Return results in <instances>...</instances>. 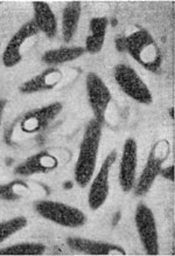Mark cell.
<instances>
[{
	"instance_id": "6",
	"label": "cell",
	"mask_w": 175,
	"mask_h": 256,
	"mask_svg": "<svg viewBox=\"0 0 175 256\" xmlns=\"http://www.w3.org/2000/svg\"><path fill=\"white\" fill-rule=\"evenodd\" d=\"M135 222L140 244L146 254L151 256L159 254V234L152 210L145 204H139L136 210Z\"/></svg>"
},
{
	"instance_id": "11",
	"label": "cell",
	"mask_w": 175,
	"mask_h": 256,
	"mask_svg": "<svg viewBox=\"0 0 175 256\" xmlns=\"http://www.w3.org/2000/svg\"><path fill=\"white\" fill-rule=\"evenodd\" d=\"M137 168H138V145L133 138H128L123 146L118 172L119 185L125 193H130L135 188Z\"/></svg>"
},
{
	"instance_id": "25",
	"label": "cell",
	"mask_w": 175,
	"mask_h": 256,
	"mask_svg": "<svg viewBox=\"0 0 175 256\" xmlns=\"http://www.w3.org/2000/svg\"><path fill=\"white\" fill-rule=\"evenodd\" d=\"M0 50H1V41H0ZM0 62H1V52H0Z\"/></svg>"
},
{
	"instance_id": "18",
	"label": "cell",
	"mask_w": 175,
	"mask_h": 256,
	"mask_svg": "<svg viewBox=\"0 0 175 256\" xmlns=\"http://www.w3.org/2000/svg\"><path fill=\"white\" fill-rule=\"evenodd\" d=\"M85 53L84 47H60L56 50H50L42 55V61L49 66L63 64L66 62L77 60Z\"/></svg>"
},
{
	"instance_id": "16",
	"label": "cell",
	"mask_w": 175,
	"mask_h": 256,
	"mask_svg": "<svg viewBox=\"0 0 175 256\" xmlns=\"http://www.w3.org/2000/svg\"><path fill=\"white\" fill-rule=\"evenodd\" d=\"M109 20L105 16L92 18L89 22V33L85 40V52L89 54H98L103 50L105 42L106 30H108Z\"/></svg>"
},
{
	"instance_id": "8",
	"label": "cell",
	"mask_w": 175,
	"mask_h": 256,
	"mask_svg": "<svg viewBox=\"0 0 175 256\" xmlns=\"http://www.w3.org/2000/svg\"><path fill=\"white\" fill-rule=\"evenodd\" d=\"M117 157H118V154L116 150L110 152L99 168L97 174L95 176V178L91 179L90 188H89L88 193V204L92 210L101 208L108 199L110 192V172H111L112 166L117 160Z\"/></svg>"
},
{
	"instance_id": "21",
	"label": "cell",
	"mask_w": 175,
	"mask_h": 256,
	"mask_svg": "<svg viewBox=\"0 0 175 256\" xmlns=\"http://www.w3.org/2000/svg\"><path fill=\"white\" fill-rule=\"evenodd\" d=\"M160 176H163L167 180L174 182V165L168 166V168H163L160 171Z\"/></svg>"
},
{
	"instance_id": "20",
	"label": "cell",
	"mask_w": 175,
	"mask_h": 256,
	"mask_svg": "<svg viewBox=\"0 0 175 256\" xmlns=\"http://www.w3.org/2000/svg\"><path fill=\"white\" fill-rule=\"evenodd\" d=\"M27 224H28V221L22 216H15L13 219L0 222V244H2L8 238H11L12 235H14L15 233L23 230L27 226Z\"/></svg>"
},
{
	"instance_id": "5",
	"label": "cell",
	"mask_w": 175,
	"mask_h": 256,
	"mask_svg": "<svg viewBox=\"0 0 175 256\" xmlns=\"http://www.w3.org/2000/svg\"><path fill=\"white\" fill-rule=\"evenodd\" d=\"M170 143L167 140H159L154 144L150 152L149 158H147L146 164L144 166L143 172L140 174L138 182H136L135 188H133V191H135L137 196H145L150 191L158 176L160 174L164 162L167 160L168 156H170Z\"/></svg>"
},
{
	"instance_id": "9",
	"label": "cell",
	"mask_w": 175,
	"mask_h": 256,
	"mask_svg": "<svg viewBox=\"0 0 175 256\" xmlns=\"http://www.w3.org/2000/svg\"><path fill=\"white\" fill-rule=\"evenodd\" d=\"M39 33L40 30L33 20L23 24L14 33V36L11 38L7 46L5 47L4 52H2L1 64L6 68H13L15 66H18L22 61L25 44L28 42L33 38H35Z\"/></svg>"
},
{
	"instance_id": "1",
	"label": "cell",
	"mask_w": 175,
	"mask_h": 256,
	"mask_svg": "<svg viewBox=\"0 0 175 256\" xmlns=\"http://www.w3.org/2000/svg\"><path fill=\"white\" fill-rule=\"evenodd\" d=\"M116 48L121 53H128L146 70L157 74L163 64V54L157 41L146 30H138L126 36L116 39Z\"/></svg>"
},
{
	"instance_id": "4",
	"label": "cell",
	"mask_w": 175,
	"mask_h": 256,
	"mask_svg": "<svg viewBox=\"0 0 175 256\" xmlns=\"http://www.w3.org/2000/svg\"><path fill=\"white\" fill-rule=\"evenodd\" d=\"M113 76L118 87L130 98L140 104H152V92L131 66L125 64H117L113 69Z\"/></svg>"
},
{
	"instance_id": "3",
	"label": "cell",
	"mask_w": 175,
	"mask_h": 256,
	"mask_svg": "<svg viewBox=\"0 0 175 256\" xmlns=\"http://www.w3.org/2000/svg\"><path fill=\"white\" fill-rule=\"evenodd\" d=\"M35 212L50 222L67 228H78L87 222V216L81 210L60 202L41 200L34 205Z\"/></svg>"
},
{
	"instance_id": "10",
	"label": "cell",
	"mask_w": 175,
	"mask_h": 256,
	"mask_svg": "<svg viewBox=\"0 0 175 256\" xmlns=\"http://www.w3.org/2000/svg\"><path fill=\"white\" fill-rule=\"evenodd\" d=\"M63 106L60 102L33 109L26 112L20 122V128L26 134H37L46 130L62 112Z\"/></svg>"
},
{
	"instance_id": "26",
	"label": "cell",
	"mask_w": 175,
	"mask_h": 256,
	"mask_svg": "<svg viewBox=\"0 0 175 256\" xmlns=\"http://www.w3.org/2000/svg\"><path fill=\"white\" fill-rule=\"evenodd\" d=\"M0 5H1V2H0Z\"/></svg>"
},
{
	"instance_id": "7",
	"label": "cell",
	"mask_w": 175,
	"mask_h": 256,
	"mask_svg": "<svg viewBox=\"0 0 175 256\" xmlns=\"http://www.w3.org/2000/svg\"><path fill=\"white\" fill-rule=\"evenodd\" d=\"M88 102L94 112L95 120L102 124L106 122L109 106L112 102V94L105 82L95 72H89L85 80Z\"/></svg>"
},
{
	"instance_id": "12",
	"label": "cell",
	"mask_w": 175,
	"mask_h": 256,
	"mask_svg": "<svg viewBox=\"0 0 175 256\" xmlns=\"http://www.w3.org/2000/svg\"><path fill=\"white\" fill-rule=\"evenodd\" d=\"M67 244L71 250L82 252L87 255H98V256H122L126 255L125 249L113 244L108 242L95 241L90 238L71 236L67 238Z\"/></svg>"
},
{
	"instance_id": "17",
	"label": "cell",
	"mask_w": 175,
	"mask_h": 256,
	"mask_svg": "<svg viewBox=\"0 0 175 256\" xmlns=\"http://www.w3.org/2000/svg\"><path fill=\"white\" fill-rule=\"evenodd\" d=\"M82 13L81 2H69L64 6L62 12V22H61V33L66 44L71 42L77 32Z\"/></svg>"
},
{
	"instance_id": "13",
	"label": "cell",
	"mask_w": 175,
	"mask_h": 256,
	"mask_svg": "<svg viewBox=\"0 0 175 256\" xmlns=\"http://www.w3.org/2000/svg\"><path fill=\"white\" fill-rule=\"evenodd\" d=\"M58 166L57 158L47 151H41L37 154L30 156L19 164L14 170L16 176H28L40 174H49Z\"/></svg>"
},
{
	"instance_id": "19",
	"label": "cell",
	"mask_w": 175,
	"mask_h": 256,
	"mask_svg": "<svg viewBox=\"0 0 175 256\" xmlns=\"http://www.w3.org/2000/svg\"><path fill=\"white\" fill-rule=\"evenodd\" d=\"M46 252V246L39 242H22L8 246L0 249V255H23V256H36L42 255Z\"/></svg>"
},
{
	"instance_id": "15",
	"label": "cell",
	"mask_w": 175,
	"mask_h": 256,
	"mask_svg": "<svg viewBox=\"0 0 175 256\" xmlns=\"http://www.w3.org/2000/svg\"><path fill=\"white\" fill-rule=\"evenodd\" d=\"M33 22L41 33L48 39H54L57 34V19L49 4L44 2H33Z\"/></svg>"
},
{
	"instance_id": "24",
	"label": "cell",
	"mask_w": 175,
	"mask_h": 256,
	"mask_svg": "<svg viewBox=\"0 0 175 256\" xmlns=\"http://www.w3.org/2000/svg\"><path fill=\"white\" fill-rule=\"evenodd\" d=\"M170 115H171V118L173 120L174 118V108H171L170 109Z\"/></svg>"
},
{
	"instance_id": "23",
	"label": "cell",
	"mask_w": 175,
	"mask_h": 256,
	"mask_svg": "<svg viewBox=\"0 0 175 256\" xmlns=\"http://www.w3.org/2000/svg\"><path fill=\"white\" fill-rule=\"evenodd\" d=\"M5 191H6V184H0V199L4 200L5 198Z\"/></svg>"
},
{
	"instance_id": "14",
	"label": "cell",
	"mask_w": 175,
	"mask_h": 256,
	"mask_svg": "<svg viewBox=\"0 0 175 256\" xmlns=\"http://www.w3.org/2000/svg\"><path fill=\"white\" fill-rule=\"evenodd\" d=\"M62 80V72L57 68H48L47 70L34 78L27 80L19 87L21 94H36V92H48L54 89Z\"/></svg>"
},
{
	"instance_id": "22",
	"label": "cell",
	"mask_w": 175,
	"mask_h": 256,
	"mask_svg": "<svg viewBox=\"0 0 175 256\" xmlns=\"http://www.w3.org/2000/svg\"><path fill=\"white\" fill-rule=\"evenodd\" d=\"M6 104H7V101H6V100H0V126H1V120L2 116H4Z\"/></svg>"
},
{
	"instance_id": "2",
	"label": "cell",
	"mask_w": 175,
	"mask_h": 256,
	"mask_svg": "<svg viewBox=\"0 0 175 256\" xmlns=\"http://www.w3.org/2000/svg\"><path fill=\"white\" fill-rule=\"evenodd\" d=\"M102 128L101 123L91 120L84 130L75 165V182L80 188L88 186L94 178L102 140Z\"/></svg>"
}]
</instances>
